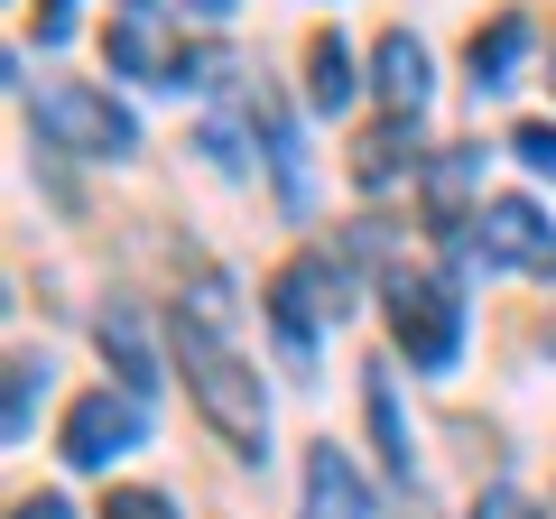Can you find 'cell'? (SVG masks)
<instances>
[{"label":"cell","mask_w":556,"mask_h":519,"mask_svg":"<svg viewBox=\"0 0 556 519\" xmlns=\"http://www.w3.org/2000/svg\"><path fill=\"white\" fill-rule=\"evenodd\" d=\"M177 371L195 390V408L214 418V436L232 455L269 445V408H260V380L241 371V353L223 343V288H195V306H177Z\"/></svg>","instance_id":"cell-1"},{"label":"cell","mask_w":556,"mask_h":519,"mask_svg":"<svg viewBox=\"0 0 556 519\" xmlns=\"http://www.w3.org/2000/svg\"><path fill=\"white\" fill-rule=\"evenodd\" d=\"M38 130H56L65 149H84V159H130L139 149V121L121 112L112 93H93V84H47L38 93Z\"/></svg>","instance_id":"cell-2"},{"label":"cell","mask_w":556,"mask_h":519,"mask_svg":"<svg viewBox=\"0 0 556 519\" xmlns=\"http://www.w3.org/2000/svg\"><path fill=\"white\" fill-rule=\"evenodd\" d=\"M390 334L408 343L417 371H445V362H455V343H464L455 288H445V279H390Z\"/></svg>","instance_id":"cell-3"},{"label":"cell","mask_w":556,"mask_h":519,"mask_svg":"<svg viewBox=\"0 0 556 519\" xmlns=\"http://www.w3.org/2000/svg\"><path fill=\"white\" fill-rule=\"evenodd\" d=\"M269 316H278V334H288V343H306L325 316H343V269H334V260H316V251L288 260L278 288H269Z\"/></svg>","instance_id":"cell-4"},{"label":"cell","mask_w":556,"mask_h":519,"mask_svg":"<svg viewBox=\"0 0 556 519\" xmlns=\"http://www.w3.org/2000/svg\"><path fill=\"white\" fill-rule=\"evenodd\" d=\"M139 400H112V390H93V400H75V418H65V464H84V473H102L112 455H130L139 445Z\"/></svg>","instance_id":"cell-5"},{"label":"cell","mask_w":556,"mask_h":519,"mask_svg":"<svg viewBox=\"0 0 556 519\" xmlns=\"http://www.w3.org/2000/svg\"><path fill=\"white\" fill-rule=\"evenodd\" d=\"M482 251L510 260V269H538V279H556V223L538 214L529 195H501L492 214H482Z\"/></svg>","instance_id":"cell-6"},{"label":"cell","mask_w":556,"mask_h":519,"mask_svg":"<svg viewBox=\"0 0 556 519\" xmlns=\"http://www.w3.org/2000/svg\"><path fill=\"white\" fill-rule=\"evenodd\" d=\"M102 56H112L121 75H149V84H177V75H186V56L159 38V20H149V10H130V20L102 38Z\"/></svg>","instance_id":"cell-7"},{"label":"cell","mask_w":556,"mask_h":519,"mask_svg":"<svg viewBox=\"0 0 556 519\" xmlns=\"http://www.w3.org/2000/svg\"><path fill=\"white\" fill-rule=\"evenodd\" d=\"M306 510L316 519H371V492H362V473L334 455V445L306 455Z\"/></svg>","instance_id":"cell-8"},{"label":"cell","mask_w":556,"mask_h":519,"mask_svg":"<svg viewBox=\"0 0 556 519\" xmlns=\"http://www.w3.org/2000/svg\"><path fill=\"white\" fill-rule=\"evenodd\" d=\"M371 65H380L371 84H380V102H390V112H417V102H427V47H417L408 28H390Z\"/></svg>","instance_id":"cell-9"},{"label":"cell","mask_w":556,"mask_h":519,"mask_svg":"<svg viewBox=\"0 0 556 519\" xmlns=\"http://www.w3.org/2000/svg\"><path fill=\"white\" fill-rule=\"evenodd\" d=\"M519 47H529V20H492V28H473V47H464V65H473V84H482V93H492V84H510Z\"/></svg>","instance_id":"cell-10"},{"label":"cell","mask_w":556,"mask_h":519,"mask_svg":"<svg viewBox=\"0 0 556 519\" xmlns=\"http://www.w3.org/2000/svg\"><path fill=\"white\" fill-rule=\"evenodd\" d=\"M399 167H408V112H390L380 130H362V140H353V177L362 186H390Z\"/></svg>","instance_id":"cell-11"},{"label":"cell","mask_w":556,"mask_h":519,"mask_svg":"<svg viewBox=\"0 0 556 519\" xmlns=\"http://www.w3.org/2000/svg\"><path fill=\"white\" fill-rule=\"evenodd\" d=\"M102 353L121 362V380H130V390H159V371H149V343H139V316H130V306H102Z\"/></svg>","instance_id":"cell-12"},{"label":"cell","mask_w":556,"mask_h":519,"mask_svg":"<svg viewBox=\"0 0 556 519\" xmlns=\"http://www.w3.org/2000/svg\"><path fill=\"white\" fill-rule=\"evenodd\" d=\"M306 93H316L325 112L353 102V56H343V38H306Z\"/></svg>","instance_id":"cell-13"},{"label":"cell","mask_w":556,"mask_h":519,"mask_svg":"<svg viewBox=\"0 0 556 519\" xmlns=\"http://www.w3.org/2000/svg\"><path fill=\"white\" fill-rule=\"evenodd\" d=\"M464 186H473V149H445L437 177H427V214H437V232H455V223H464Z\"/></svg>","instance_id":"cell-14"},{"label":"cell","mask_w":556,"mask_h":519,"mask_svg":"<svg viewBox=\"0 0 556 519\" xmlns=\"http://www.w3.org/2000/svg\"><path fill=\"white\" fill-rule=\"evenodd\" d=\"M371 427H380V455H390V473L408 482V427H399V390H390V371H371Z\"/></svg>","instance_id":"cell-15"},{"label":"cell","mask_w":556,"mask_h":519,"mask_svg":"<svg viewBox=\"0 0 556 519\" xmlns=\"http://www.w3.org/2000/svg\"><path fill=\"white\" fill-rule=\"evenodd\" d=\"M47 390V362H10V445H28V408Z\"/></svg>","instance_id":"cell-16"},{"label":"cell","mask_w":556,"mask_h":519,"mask_svg":"<svg viewBox=\"0 0 556 519\" xmlns=\"http://www.w3.org/2000/svg\"><path fill=\"white\" fill-rule=\"evenodd\" d=\"M510 149L538 167V177H556V121H519V130H510Z\"/></svg>","instance_id":"cell-17"},{"label":"cell","mask_w":556,"mask_h":519,"mask_svg":"<svg viewBox=\"0 0 556 519\" xmlns=\"http://www.w3.org/2000/svg\"><path fill=\"white\" fill-rule=\"evenodd\" d=\"M102 519H177V510H167L159 492H112V501H102Z\"/></svg>","instance_id":"cell-18"},{"label":"cell","mask_w":556,"mask_h":519,"mask_svg":"<svg viewBox=\"0 0 556 519\" xmlns=\"http://www.w3.org/2000/svg\"><path fill=\"white\" fill-rule=\"evenodd\" d=\"M473 519H538V510H529L519 492H482V501H473Z\"/></svg>","instance_id":"cell-19"},{"label":"cell","mask_w":556,"mask_h":519,"mask_svg":"<svg viewBox=\"0 0 556 519\" xmlns=\"http://www.w3.org/2000/svg\"><path fill=\"white\" fill-rule=\"evenodd\" d=\"M10 519H75V510H65L56 492H38V501H20V510H10Z\"/></svg>","instance_id":"cell-20"},{"label":"cell","mask_w":556,"mask_h":519,"mask_svg":"<svg viewBox=\"0 0 556 519\" xmlns=\"http://www.w3.org/2000/svg\"><path fill=\"white\" fill-rule=\"evenodd\" d=\"M186 10H195V20H232L241 0H186Z\"/></svg>","instance_id":"cell-21"},{"label":"cell","mask_w":556,"mask_h":519,"mask_svg":"<svg viewBox=\"0 0 556 519\" xmlns=\"http://www.w3.org/2000/svg\"><path fill=\"white\" fill-rule=\"evenodd\" d=\"M130 10H149V0H130Z\"/></svg>","instance_id":"cell-22"},{"label":"cell","mask_w":556,"mask_h":519,"mask_svg":"<svg viewBox=\"0 0 556 519\" xmlns=\"http://www.w3.org/2000/svg\"><path fill=\"white\" fill-rule=\"evenodd\" d=\"M56 10H65V0H56Z\"/></svg>","instance_id":"cell-23"},{"label":"cell","mask_w":556,"mask_h":519,"mask_svg":"<svg viewBox=\"0 0 556 519\" xmlns=\"http://www.w3.org/2000/svg\"><path fill=\"white\" fill-rule=\"evenodd\" d=\"M547 84H556V75H547Z\"/></svg>","instance_id":"cell-24"}]
</instances>
